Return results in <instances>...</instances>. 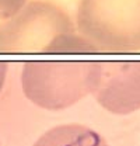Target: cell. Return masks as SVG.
Listing matches in <instances>:
<instances>
[{
    "label": "cell",
    "instance_id": "1",
    "mask_svg": "<svg viewBox=\"0 0 140 146\" xmlns=\"http://www.w3.org/2000/svg\"><path fill=\"white\" fill-rule=\"evenodd\" d=\"M101 76V62L31 60L21 70L24 96L36 107L60 111L95 93Z\"/></svg>",
    "mask_w": 140,
    "mask_h": 146
},
{
    "label": "cell",
    "instance_id": "2",
    "mask_svg": "<svg viewBox=\"0 0 140 146\" xmlns=\"http://www.w3.org/2000/svg\"><path fill=\"white\" fill-rule=\"evenodd\" d=\"M77 28L98 52L140 51V0H80Z\"/></svg>",
    "mask_w": 140,
    "mask_h": 146
},
{
    "label": "cell",
    "instance_id": "3",
    "mask_svg": "<svg viewBox=\"0 0 140 146\" xmlns=\"http://www.w3.org/2000/svg\"><path fill=\"white\" fill-rule=\"evenodd\" d=\"M71 31L63 9L35 0L0 24V54H53L59 39Z\"/></svg>",
    "mask_w": 140,
    "mask_h": 146
},
{
    "label": "cell",
    "instance_id": "4",
    "mask_svg": "<svg viewBox=\"0 0 140 146\" xmlns=\"http://www.w3.org/2000/svg\"><path fill=\"white\" fill-rule=\"evenodd\" d=\"M97 103L104 110L125 115L140 110V62L101 63Z\"/></svg>",
    "mask_w": 140,
    "mask_h": 146
},
{
    "label": "cell",
    "instance_id": "5",
    "mask_svg": "<svg viewBox=\"0 0 140 146\" xmlns=\"http://www.w3.org/2000/svg\"><path fill=\"white\" fill-rule=\"evenodd\" d=\"M34 146H109L104 136L81 124H62L46 131Z\"/></svg>",
    "mask_w": 140,
    "mask_h": 146
},
{
    "label": "cell",
    "instance_id": "6",
    "mask_svg": "<svg viewBox=\"0 0 140 146\" xmlns=\"http://www.w3.org/2000/svg\"><path fill=\"white\" fill-rule=\"evenodd\" d=\"M25 4L27 0H0V20L13 17Z\"/></svg>",
    "mask_w": 140,
    "mask_h": 146
},
{
    "label": "cell",
    "instance_id": "7",
    "mask_svg": "<svg viewBox=\"0 0 140 146\" xmlns=\"http://www.w3.org/2000/svg\"><path fill=\"white\" fill-rule=\"evenodd\" d=\"M7 73H9V65H7L6 62H1V60H0V93H1L3 87H4Z\"/></svg>",
    "mask_w": 140,
    "mask_h": 146
}]
</instances>
